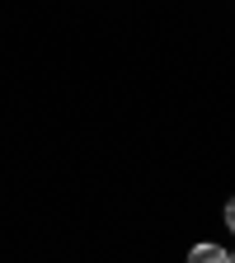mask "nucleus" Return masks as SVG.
I'll return each mask as SVG.
<instances>
[{
    "label": "nucleus",
    "mask_w": 235,
    "mask_h": 263,
    "mask_svg": "<svg viewBox=\"0 0 235 263\" xmlns=\"http://www.w3.org/2000/svg\"><path fill=\"white\" fill-rule=\"evenodd\" d=\"M221 258H226L221 245H197V249H193V263H221Z\"/></svg>",
    "instance_id": "f257e3e1"
},
{
    "label": "nucleus",
    "mask_w": 235,
    "mask_h": 263,
    "mask_svg": "<svg viewBox=\"0 0 235 263\" xmlns=\"http://www.w3.org/2000/svg\"><path fill=\"white\" fill-rule=\"evenodd\" d=\"M226 226L235 230V197H230V202H226Z\"/></svg>",
    "instance_id": "f03ea898"
}]
</instances>
